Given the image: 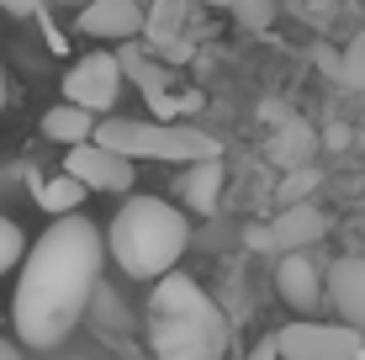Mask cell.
<instances>
[{
	"label": "cell",
	"mask_w": 365,
	"mask_h": 360,
	"mask_svg": "<svg viewBox=\"0 0 365 360\" xmlns=\"http://www.w3.org/2000/svg\"><path fill=\"white\" fill-rule=\"evenodd\" d=\"M101 265H106V239L91 217L64 212L48 222L43 239L21 254V281L11 302L16 339L32 350L64 344L101 287Z\"/></svg>",
	"instance_id": "obj_1"
},
{
	"label": "cell",
	"mask_w": 365,
	"mask_h": 360,
	"mask_svg": "<svg viewBox=\"0 0 365 360\" xmlns=\"http://www.w3.org/2000/svg\"><path fill=\"white\" fill-rule=\"evenodd\" d=\"M148 344L154 360H222L228 355V318L191 276L170 270L148 297Z\"/></svg>",
	"instance_id": "obj_2"
},
{
	"label": "cell",
	"mask_w": 365,
	"mask_h": 360,
	"mask_svg": "<svg viewBox=\"0 0 365 360\" xmlns=\"http://www.w3.org/2000/svg\"><path fill=\"white\" fill-rule=\"evenodd\" d=\"M191 244V217L170 207L165 196H128L106 228V250L133 281H159L180 265Z\"/></svg>",
	"instance_id": "obj_3"
},
{
	"label": "cell",
	"mask_w": 365,
	"mask_h": 360,
	"mask_svg": "<svg viewBox=\"0 0 365 360\" xmlns=\"http://www.w3.org/2000/svg\"><path fill=\"white\" fill-rule=\"evenodd\" d=\"M96 143L117 148L128 159H170V165H196V159L222 154L212 133L191 128V122H133V117H111L96 122Z\"/></svg>",
	"instance_id": "obj_4"
},
{
	"label": "cell",
	"mask_w": 365,
	"mask_h": 360,
	"mask_svg": "<svg viewBox=\"0 0 365 360\" xmlns=\"http://www.w3.org/2000/svg\"><path fill=\"white\" fill-rule=\"evenodd\" d=\"M281 344V360H360V329L349 324H286L275 334Z\"/></svg>",
	"instance_id": "obj_5"
},
{
	"label": "cell",
	"mask_w": 365,
	"mask_h": 360,
	"mask_svg": "<svg viewBox=\"0 0 365 360\" xmlns=\"http://www.w3.org/2000/svg\"><path fill=\"white\" fill-rule=\"evenodd\" d=\"M122 58L117 53H85L80 64H69L64 69V101L74 106H85V111H111L117 106V96H122Z\"/></svg>",
	"instance_id": "obj_6"
},
{
	"label": "cell",
	"mask_w": 365,
	"mask_h": 360,
	"mask_svg": "<svg viewBox=\"0 0 365 360\" xmlns=\"http://www.w3.org/2000/svg\"><path fill=\"white\" fill-rule=\"evenodd\" d=\"M323 233H329V217L312 202H292V207H281V217L270 228H249V244L270 250V254H292V250H312Z\"/></svg>",
	"instance_id": "obj_7"
},
{
	"label": "cell",
	"mask_w": 365,
	"mask_h": 360,
	"mask_svg": "<svg viewBox=\"0 0 365 360\" xmlns=\"http://www.w3.org/2000/svg\"><path fill=\"white\" fill-rule=\"evenodd\" d=\"M64 170H69V175H80L91 191H117V196L133 191V180H138L133 159L117 154V148H106V143H96V138L74 143L69 154H64Z\"/></svg>",
	"instance_id": "obj_8"
},
{
	"label": "cell",
	"mask_w": 365,
	"mask_h": 360,
	"mask_svg": "<svg viewBox=\"0 0 365 360\" xmlns=\"http://www.w3.org/2000/svg\"><path fill=\"white\" fill-rule=\"evenodd\" d=\"M275 292H281L286 307L312 313V307L323 302V292H329V270H318V259L307 250H292V254L275 259Z\"/></svg>",
	"instance_id": "obj_9"
},
{
	"label": "cell",
	"mask_w": 365,
	"mask_h": 360,
	"mask_svg": "<svg viewBox=\"0 0 365 360\" xmlns=\"http://www.w3.org/2000/svg\"><path fill=\"white\" fill-rule=\"evenodd\" d=\"M143 21H148L143 0H91L74 27L85 37H101V43H133V37L143 32Z\"/></svg>",
	"instance_id": "obj_10"
},
{
	"label": "cell",
	"mask_w": 365,
	"mask_h": 360,
	"mask_svg": "<svg viewBox=\"0 0 365 360\" xmlns=\"http://www.w3.org/2000/svg\"><path fill=\"white\" fill-rule=\"evenodd\" d=\"M185 16H191V0H148V43H154L159 58L170 64H185L191 58V37H185Z\"/></svg>",
	"instance_id": "obj_11"
},
{
	"label": "cell",
	"mask_w": 365,
	"mask_h": 360,
	"mask_svg": "<svg viewBox=\"0 0 365 360\" xmlns=\"http://www.w3.org/2000/svg\"><path fill=\"white\" fill-rule=\"evenodd\" d=\"M329 302L349 329L365 334V254H344L329 265Z\"/></svg>",
	"instance_id": "obj_12"
},
{
	"label": "cell",
	"mask_w": 365,
	"mask_h": 360,
	"mask_svg": "<svg viewBox=\"0 0 365 360\" xmlns=\"http://www.w3.org/2000/svg\"><path fill=\"white\" fill-rule=\"evenodd\" d=\"M122 74L138 85V91L148 96V106L159 111L165 122H175V111H180V101H175V91H170V69H165V58H143L138 48H122Z\"/></svg>",
	"instance_id": "obj_13"
},
{
	"label": "cell",
	"mask_w": 365,
	"mask_h": 360,
	"mask_svg": "<svg viewBox=\"0 0 365 360\" xmlns=\"http://www.w3.org/2000/svg\"><path fill=\"white\" fill-rule=\"evenodd\" d=\"M270 165H281V170H307L312 165V154H318V133H312V122H302V117H286L281 128L270 133Z\"/></svg>",
	"instance_id": "obj_14"
},
{
	"label": "cell",
	"mask_w": 365,
	"mask_h": 360,
	"mask_svg": "<svg viewBox=\"0 0 365 360\" xmlns=\"http://www.w3.org/2000/svg\"><path fill=\"white\" fill-rule=\"evenodd\" d=\"M43 133H48V138H58L64 148H74V143L96 138V111H85V106L64 101V106H53V111L43 117Z\"/></svg>",
	"instance_id": "obj_15"
},
{
	"label": "cell",
	"mask_w": 365,
	"mask_h": 360,
	"mask_svg": "<svg viewBox=\"0 0 365 360\" xmlns=\"http://www.w3.org/2000/svg\"><path fill=\"white\" fill-rule=\"evenodd\" d=\"M217 196H222V154L196 159L191 175H185V202H191V212H212Z\"/></svg>",
	"instance_id": "obj_16"
},
{
	"label": "cell",
	"mask_w": 365,
	"mask_h": 360,
	"mask_svg": "<svg viewBox=\"0 0 365 360\" xmlns=\"http://www.w3.org/2000/svg\"><path fill=\"white\" fill-rule=\"evenodd\" d=\"M85 191H91V185H85L80 175H53V180H43L37 185V207H43V212H53V217H64V212H80V202H85Z\"/></svg>",
	"instance_id": "obj_17"
},
{
	"label": "cell",
	"mask_w": 365,
	"mask_h": 360,
	"mask_svg": "<svg viewBox=\"0 0 365 360\" xmlns=\"http://www.w3.org/2000/svg\"><path fill=\"white\" fill-rule=\"evenodd\" d=\"M233 16H238V27H249V32H270L275 27V16H281V0H233Z\"/></svg>",
	"instance_id": "obj_18"
},
{
	"label": "cell",
	"mask_w": 365,
	"mask_h": 360,
	"mask_svg": "<svg viewBox=\"0 0 365 360\" xmlns=\"http://www.w3.org/2000/svg\"><path fill=\"white\" fill-rule=\"evenodd\" d=\"M334 80L344 85V91H365V37H355V43H349L344 53H339Z\"/></svg>",
	"instance_id": "obj_19"
},
{
	"label": "cell",
	"mask_w": 365,
	"mask_h": 360,
	"mask_svg": "<svg viewBox=\"0 0 365 360\" xmlns=\"http://www.w3.org/2000/svg\"><path fill=\"white\" fill-rule=\"evenodd\" d=\"M21 254H27V239H21V228H16V222L0 212V276L21 265Z\"/></svg>",
	"instance_id": "obj_20"
},
{
	"label": "cell",
	"mask_w": 365,
	"mask_h": 360,
	"mask_svg": "<svg viewBox=\"0 0 365 360\" xmlns=\"http://www.w3.org/2000/svg\"><path fill=\"white\" fill-rule=\"evenodd\" d=\"M318 185V175H312V165L307 170H286V185H281V207H292V202H307V191Z\"/></svg>",
	"instance_id": "obj_21"
},
{
	"label": "cell",
	"mask_w": 365,
	"mask_h": 360,
	"mask_svg": "<svg viewBox=\"0 0 365 360\" xmlns=\"http://www.w3.org/2000/svg\"><path fill=\"white\" fill-rule=\"evenodd\" d=\"M6 11H11V16H37L43 0H6Z\"/></svg>",
	"instance_id": "obj_22"
},
{
	"label": "cell",
	"mask_w": 365,
	"mask_h": 360,
	"mask_svg": "<svg viewBox=\"0 0 365 360\" xmlns=\"http://www.w3.org/2000/svg\"><path fill=\"white\" fill-rule=\"evenodd\" d=\"M249 360H281V344H275V334H270V339H265V344H259V350H255V355H249Z\"/></svg>",
	"instance_id": "obj_23"
},
{
	"label": "cell",
	"mask_w": 365,
	"mask_h": 360,
	"mask_svg": "<svg viewBox=\"0 0 365 360\" xmlns=\"http://www.w3.org/2000/svg\"><path fill=\"white\" fill-rule=\"evenodd\" d=\"M0 360H27V355H21L16 344H11V339H0Z\"/></svg>",
	"instance_id": "obj_24"
},
{
	"label": "cell",
	"mask_w": 365,
	"mask_h": 360,
	"mask_svg": "<svg viewBox=\"0 0 365 360\" xmlns=\"http://www.w3.org/2000/svg\"><path fill=\"white\" fill-rule=\"evenodd\" d=\"M6 91H11V85H6V69H0V111H6Z\"/></svg>",
	"instance_id": "obj_25"
},
{
	"label": "cell",
	"mask_w": 365,
	"mask_h": 360,
	"mask_svg": "<svg viewBox=\"0 0 365 360\" xmlns=\"http://www.w3.org/2000/svg\"><path fill=\"white\" fill-rule=\"evenodd\" d=\"M207 6H233V0H207Z\"/></svg>",
	"instance_id": "obj_26"
},
{
	"label": "cell",
	"mask_w": 365,
	"mask_h": 360,
	"mask_svg": "<svg viewBox=\"0 0 365 360\" xmlns=\"http://www.w3.org/2000/svg\"><path fill=\"white\" fill-rule=\"evenodd\" d=\"M0 11H6V0H0Z\"/></svg>",
	"instance_id": "obj_27"
},
{
	"label": "cell",
	"mask_w": 365,
	"mask_h": 360,
	"mask_svg": "<svg viewBox=\"0 0 365 360\" xmlns=\"http://www.w3.org/2000/svg\"><path fill=\"white\" fill-rule=\"evenodd\" d=\"M360 6H365V0H360Z\"/></svg>",
	"instance_id": "obj_28"
}]
</instances>
